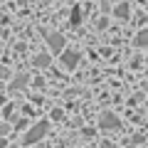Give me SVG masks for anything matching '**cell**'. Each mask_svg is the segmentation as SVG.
<instances>
[{
    "instance_id": "6da1fadb",
    "label": "cell",
    "mask_w": 148,
    "mask_h": 148,
    "mask_svg": "<svg viewBox=\"0 0 148 148\" xmlns=\"http://www.w3.org/2000/svg\"><path fill=\"white\" fill-rule=\"evenodd\" d=\"M45 133H47V121H40L37 126H32V131H30V133H25L22 143H25V146H27V143H35V141H40Z\"/></svg>"
},
{
    "instance_id": "7a4b0ae2",
    "label": "cell",
    "mask_w": 148,
    "mask_h": 148,
    "mask_svg": "<svg viewBox=\"0 0 148 148\" xmlns=\"http://www.w3.org/2000/svg\"><path fill=\"white\" fill-rule=\"evenodd\" d=\"M99 126H101V128H119V126H121V121L116 119V114L104 111V114H101V119H99Z\"/></svg>"
},
{
    "instance_id": "3957f363",
    "label": "cell",
    "mask_w": 148,
    "mask_h": 148,
    "mask_svg": "<svg viewBox=\"0 0 148 148\" xmlns=\"http://www.w3.org/2000/svg\"><path fill=\"white\" fill-rule=\"evenodd\" d=\"M47 45L52 52H62L64 49V35H59V32H49L47 35Z\"/></svg>"
},
{
    "instance_id": "277c9868",
    "label": "cell",
    "mask_w": 148,
    "mask_h": 148,
    "mask_svg": "<svg viewBox=\"0 0 148 148\" xmlns=\"http://www.w3.org/2000/svg\"><path fill=\"white\" fill-rule=\"evenodd\" d=\"M79 59H82L79 52H64V54H62V64H64L67 69H74L77 64H79Z\"/></svg>"
},
{
    "instance_id": "5b68a950",
    "label": "cell",
    "mask_w": 148,
    "mask_h": 148,
    "mask_svg": "<svg viewBox=\"0 0 148 148\" xmlns=\"http://www.w3.org/2000/svg\"><path fill=\"white\" fill-rule=\"evenodd\" d=\"M114 15H116L119 20H128V15H131V8H128V3H119L116 10H114Z\"/></svg>"
},
{
    "instance_id": "8992f818",
    "label": "cell",
    "mask_w": 148,
    "mask_h": 148,
    "mask_svg": "<svg viewBox=\"0 0 148 148\" xmlns=\"http://www.w3.org/2000/svg\"><path fill=\"white\" fill-rule=\"evenodd\" d=\"M136 47H148V27H143L136 35Z\"/></svg>"
},
{
    "instance_id": "52a82bcc",
    "label": "cell",
    "mask_w": 148,
    "mask_h": 148,
    "mask_svg": "<svg viewBox=\"0 0 148 148\" xmlns=\"http://www.w3.org/2000/svg\"><path fill=\"white\" fill-rule=\"evenodd\" d=\"M35 64H37V67H47V64H49V54H40V57H35Z\"/></svg>"
},
{
    "instance_id": "ba28073f",
    "label": "cell",
    "mask_w": 148,
    "mask_h": 148,
    "mask_svg": "<svg viewBox=\"0 0 148 148\" xmlns=\"http://www.w3.org/2000/svg\"><path fill=\"white\" fill-rule=\"evenodd\" d=\"M79 22H82V10H79V8H74V10H72V25H79Z\"/></svg>"
},
{
    "instance_id": "9c48e42d",
    "label": "cell",
    "mask_w": 148,
    "mask_h": 148,
    "mask_svg": "<svg viewBox=\"0 0 148 148\" xmlns=\"http://www.w3.org/2000/svg\"><path fill=\"white\" fill-rule=\"evenodd\" d=\"M104 148H114V143H104Z\"/></svg>"
}]
</instances>
